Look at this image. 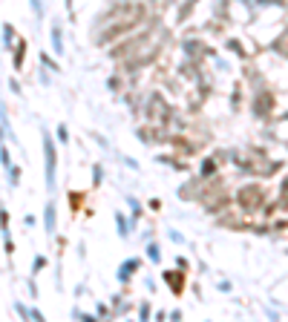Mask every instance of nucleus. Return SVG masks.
Segmentation results:
<instances>
[{
    "label": "nucleus",
    "mask_w": 288,
    "mask_h": 322,
    "mask_svg": "<svg viewBox=\"0 0 288 322\" xmlns=\"http://www.w3.org/2000/svg\"><path fill=\"white\" fill-rule=\"evenodd\" d=\"M66 6H72V0H66Z\"/></svg>",
    "instance_id": "nucleus-7"
},
{
    "label": "nucleus",
    "mask_w": 288,
    "mask_h": 322,
    "mask_svg": "<svg viewBox=\"0 0 288 322\" xmlns=\"http://www.w3.org/2000/svg\"><path fill=\"white\" fill-rule=\"evenodd\" d=\"M0 138H3V135H0Z\"/></svg>",
    "instance_id": "nucleus-8"
},
{
    "label": "nucleus",
    "mask_w": 288,
    "mask_h": 322,
    "mask_svg": "<svg viewBox=\"0 0 288 322\" xmlns=\"http://www.w3.org/2000/svg\"><path fill=\"white\" fill-rule=\"evenodd\" d=\"M46 230H55V207L52 205H46Z\"/></svg>",
    "instance_id": "nucleus-4"
},
{
    "label": "nucleus",
    "mask_w": 288,
    "mask_h": 322,
    "mask_svg": "<svg viewBox=\"0 0 288 322\" xmlns=\"http://www.w3.org/2000/svg\"><path fill=\"white\" fill-rule=\"evenodd\" d=\"M32 9H35V15H41V12H44V9H41V0H32Z\"/></svg>",
    "instance_id": "nucleus-6"
},
{
    "label": "nucleus",
    "mask_w": 288,
    "mask_h": 322,
    "mask_svg": "<svg viewBox=\"0 0 288 322\" xmlns=\"http://www.w3.org/2000/svg\"><path fill=\"white\" fill-rule=\"evenodd\" d=\"M239 202H245V207H257V202H260V190L245 187L242 196H239Z\"/></svg>",
    "instance_id": "nucleus-2"
},
{
    "label": "nucleus",
    "mask_w": 288,
    "mask_h": 322,
    "mask_svg": "<svg viewBox=\"0 0 288 322\" xmlns=\"http://www.w3.org/2000/svg\"><path fill=\"white\" fill-rule=\"evenodd\" d=\"M133 268H135V262H127L124 268H121V279H127V276H130V270H133Z\"/></svg>",
    "instance_id": "nucleus-5"
},
{
    "label": "nucleus",
    "mask_w": 288,
    "mask_h": 322,
    "mask_svg": "<svg viewBox=\"0 0 288 322\" xmlns=\"http://www.w3.org/2000/svg\"><path fill=\"white\" fill-rule=\"evenodd\" d=\"M44 152H46V187H55V144L49 135H44Z\"/></svg>",
    "instance_id": "nucleus-1"
},
{
    "label": "nucleus",
    "mask_w": 288,
    "mask_h": 322,
    "mask_svg": "<svg viewBox=\"0 0 288 322\" xmlns=\"http://www.w3.org/2000/svg\"><path fill=\"white\" fill-rule=\"evenodd\" d=\"M52 49L58 55L63 52V41H61V26H52Z\"/></svg>",
    "instance_id": "nucleus-3"
}]
</instances>
